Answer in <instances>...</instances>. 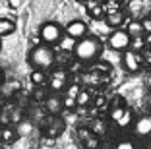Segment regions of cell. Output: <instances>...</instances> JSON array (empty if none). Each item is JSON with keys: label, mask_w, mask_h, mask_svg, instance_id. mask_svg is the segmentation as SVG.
<instances>
[{"label": "cell", "mask_w": 151, "mask_h": 149, "mask_svg": "<svg viewBox=\"0 0 151 149\" xmlns=\"http://www.w3.org/2000/svg\"><path fill=\"white\" fill-rule=\"evenodd\" d=\"M18 4H19V0H10V6H12V8H16Z\"/></svg>", "instance_id": "4dcf8cb0"}, {"label": "cell", "mask_w": 151, "mask_h": 149, "mask_svg": "<svg viewBox=\"0 0 151 149\" xmlns=\"http://www.w3.org/2000/svg\"><path fill=\"white\" fill-rule=\"evenodd\" d=\"M68 72L66 70H62V68H58V70H54L52 74H50V78L47 79V83H49V89L50 91H54V93H58V91H62V89H66L68 87Z\"/></svg>", "instance_id": "ba28073f"}, {"label": "cell", "mask_w": 151, "mask_h": 149, "mask_svg": "<svg viewBox=\"0 0 151 149\" xmlns=\"http://www.w3.org/2000/svg\"><path fill=\"white\" fill-rule=\"evenodd\" d=\"M139 22H142V27H143V35H145V33H151V16L139 19Z\"/></svg>", "instance_id": "d4e9b609"}, {"label": "cell", "mask_w": 151, "mask_h": 149, "mask_svg": "<svg viewBox=\"0 0 151 149\" xmlns=\"http://www.w3.org/2000/svg\"><path fill=\"white\" fill-rule=\"evenodd\" d=\"M147 149H151V141H149V143H147Z\"/></svg>", "instance_id": "d6a6232c"}, {"label": "cell", "mask_w": 151, "mask_h": 149, "mask_svg": "<svg viewBox=\"0 0 151 149\" xmlns=\"http://www.w3.org/2000/svg\"><path fill=\"white\" fill-rule=\"evenodd\" d=\"M142 64H143L142 53H136V50H130V48L122 53V66H124L126 72L136 74V72L142 70Z\"/></svg>", "instance_id": "8992f818"}, {"label": "cell", "mask_w": 151, "mask_h": 149, "mask_svg": "<svg viewBox=\"0 0 151 149\" xmlns=\"http://www.w3.org/2000/svg\"><path fill=\"white\" fill-rule=\"evenodd\" d=\"M105 132H107V124L103 122V120H95V122H93V134H95V136H99V134L103 136Z\"/></svg>", "instance_id": "7402d4cb"}, {"label": "cell", "mask_w": 151, "mask_h": 149, "mask_svg": "<svg viewBox=\"0 0 151 149\" xmlns=\"http://www.w3.org/2000/svg\"><path fill=\"white\" fill-rule=\"evenodd\" d=\"M116 149H134V143L132 141H120V143L116 145Z\"/></svg>", "instance_id": "83f0119b"}, {"label": "cell", "mask_w": 151, "mask_h": 149, "mask_svg": "<svg viewBox=\"0 0 151 149\" xmlns=\"http://www.w3.org/2000/svg\"><path fill=\"white\" fill-rule=\"evenodd\" d=\"M124 31L128 33L130 37H139V35H143L142 22H139V19H128V22H126V27H124Z\"/></svg>", "instance_id": "8fae6325"}, {"label": "cell", "mask_w": 151, "mask_h": 149, "mask_svg": "<svg viewBox=\"0 0 151 149\" xmlns=\"http://www.w3.org/2000/svg\"><path fill=\"white\" fill-rule=\"evenodd\" d=\"M0 137L10 143V141H14V137H16V130H14V128H4V130L0 132Z\"/></svg>", "instance_id": "44dd1931"}, {"label": "cell", "mask_w": 151, "mask_h": 149, "mask_svg": "<svg viewBox=\"0 0 151 149\" xmlns=\"http://www.w3.org/2000/svg\"><path fill=\"white\" fill-rule=\"evenodd\" d=\"M54 60H56V53L50 45H45V43H39L31 48L29 53V64L33 66V70H50L54 66Z\"/></svg>", "instance_id": "7a4b0ae2"}, {"label": "cell", "mask_w": 151, "mask_h": 149, "mask_svg": "<svg viewBox=\"0 0 151 149\" xmlns=\"http://www.w3.org/2000/svg\"><path fill=\"white\" fill-rule=\"evenodd\" d=\"M132 122V110H128V109H124V112H122V116L118 118V126H128V124Z\"/></svg>", "instance_id": "ffe728a7"}, {"label": "cell", "mask_w": 151, "mask_h": 149, "mask_svg": "<svg viewBox=\"0 0 151 149\" xmlns=\"http://www.w3.org/2000/svg\"><path fill=\"white\" fill-rule=\"evenodd\" d=\"M134 134L139 137L151 136V116H139L134 122Z\"/></svg>", "instance_id": "9c48e42d"}, {"label": "cell", "mask_w": 151, "mask_h": 149, "mask_svg": "<svg viewBox=\"0 0 151 149\" xmlns=\"http://www.w3.org/2000/svg\"><path fill=\"white\" fill-rule=\"evenodd\" d=\"M130 39L132 37L126 33L122 27H118V29H112L111 33H109V47L112 48V50H120V53H124V50H128L130 47Z\"/></svg>", "instance_id": "5b68a950"}, {"label": "cell", "mask_w": 151, "mask_h": 149, "mask_svg": "<svg viewBox=\"0 0 151 149\" xmlns=\"http://www.w3.org/2000/svg\"><path fill=\"white\" fill-rule=\"evenodd\" d=\"M80 85L78 83H70L68 85V93H66V97H72V99H76V97H78V93H80Z\"/></svg>", "instance_id": "603a6c76"}, {"label": "cell", "mask_w": 151, "mask_h": 149, "mask_svg": "<svg viewBox=\"0 0 151 149\" xmlns=\"http://www.w3.org/2000/svg\"><path fill=\"white\" fill-rule=\"evenodd\" d=\"M101 4H103V10H105V16H107V14H114V12H118V10H122L116 0H107V2H101Z\"/></svg>", "instance_id": "ac0fdd59"}, {"label": "cell", "mask_w": 151, "mask_h": 149, "mask_svg": "<svg viewBox=\"0 0 151 149\" xmlns=\"http://www.w3.org/2000/svg\"><path fill=\"white\" fill-rule=\"evenodd\" d=\"M0 79H2V68H0Z\"/></svg>", "instance_id": "836d02e7"}, {"label": "cell", "mask_w": 151, "mask_h": 149, "mask_svg": "<svg viewBox=\"0 0 151 149\" xmlns=\"http://www.w3.org/2000/svg\"><path fill=\"white\" fill-rule=\"evenodd\" d=\"M62 35H64V29L58 25L56 22H45L39 29L41 43L50 45V47H52V45H58V41L62 39Z\"/></svg>", "instance_id": "277c9868"}, {"label": "cell", "mask_w": 151, "mask_h": 149, "mask_svg": "<svg viewBox=\"0 0 151 149\" xmlns=\"http://www.w3.org/2000/svg\"><path fill=\"white\" fill-rule=\"evenodd\" d=\"M58 45H60V48H62L64 53H72V50H74L76 41L72 39V37H68V35H62V39L58 41Z\"/></svg>", "instance_id": "e0dca14e"}, {"label": "cell", "mask_w": 151, "mask_h": 149, "mask_svg": "<svg viewBox=\"0 0 151 149\" xmlns=\"http://www.w3.org/2000/svg\"><path fill=\"white\" fill-rule=\"evenodd\" d=\"M0 48H2V45H0Z\"/></svg>", "instance_id": "d590c367"}, {"label": "cell", "mask_w": 151, "mask_h": 149, "mask_svg": "<svg viewBox=\"0 0 151 149\" xmlns=\"http://www.w3.org/2000/svg\"><path fill=\"white\" fill-rule=\"evenodd\" d=\"M91 103V91L89 89H80L78 97H76V105L78 107H85Z\"/></svg>", "instance_id": "9a60e30c"}, {"label": "cell", "mask_w": 151, "mask_h": 149, "mask_svg": "<svg viewBox=\"0 0 151 149\" xmlns=\"http://www.w3.org/2000/svg\"><path fill=\"white\" fill-rule=\"evenodd\" d=\"M143 41H145V47H151V33H145V35H143Z\"/></svg>", "instance_id": "f546056e"}, {"label": "cell", "mask_w": 151, "mask_h": 149, "mask_svg": "<svg viewBox=\"0 0 151 149\" xmlns=\"http://www.w3.org/2000/svg\"><path fill=\"white\" fill-rule=\"evenodd\" d=\"M147 85H149V87H151V76H149V78H147Z\"/></svg>", "instance_id": "1f68e13d"}, {"label": "cell", "mask_w": 151, "mask_h": 149, "mask_svg": "<svg viewBox=\"0 0 151 149\" xmlns=\"http://www.w3.org/2000/svg\"><path fill=\"white\" fill-rule=\"evenodd\" d=\"M103 53V41L95 35H85L83 39H78L74 45L72 54L78 62H93Z\"/></svg>", "instance_id": "6da1fadb"}, {"label": "cell", "mask_w": 151, "mask_h": 149, "mask_svg": "<svg viewBox=\"0 0 151 149\" xmlns=\"http://www.w3.org/2000/svg\"><path fill=\"white\" fill-rule=\"evenodd\" d=\"M103 19H105V23H107L111 29H118L120 25H124V23H126V16H124L122 10H118V12H114V14H107Z\"/></svg>", "instance_id": "30bf717a"}, {"label": "cell", "mask_w": 151, "mask_h": 149, "mask_svg": "<svg viewBox=\"0 0 151 149\" xmlns=\"http://www.w3.org/2000/svg\"><path fill=\"white\" fill-rule=\"evenodd\" d=\"M16 31V22L10 18H0V37H8Z\"/></svg>", "instance_id": "4fadbf2b"}, {"label": "cell", "mask_w": 151, "mask_h": 149, "mask_svg": "<svg viewBox=\"0 0 151 149\" xmlns=\"http://www.w3.org/2000/svg\"><path fill=\"white\" fill-rule=\"evenodd\" d=\"M29 79H31V83L37 85V87H43V85H47V72L43 70H33L31 74H29Z\"/></svg>", "instance_id": "5bb4252c"}, {"label": "cell", "mask_w": 151, "mask_h": 149, "mask_svg": "<svg viewBox=\"0 0 151 149\" xmlns=\"http://www.w3.org/2000/svg\"><path fill=\"white\" fill-rule=\"evenodd\" d=\"M83 2H85V8H87V10H91L93 6L99 4V0H83Z\"/></svg>", "instance_id": "f1b7e54d"}, {"label": "cell", "mask_w": 151, "mask_h": 149, "mask_svg": "<svg viewBox=\"0 0 151 149\" xmlns=\"http://www.w3.org/2000/svg\"><path fill=\"white\" fill-rule=\"evenodd\" d=\"M122 112H124V107H112V110H111V118L114 120V122H118V118L122 116Z\"/></svg>", "instance_id": "cb8c5ba5"}, {"label": "cell", "mask_w": 151, "mask_h": 149, "mask_svg": "<svg viewBox=\"0 0 151 149\" xmlns=\"http://www.w3.org/2000/svg\"><path fill=\"white\" fill-rule=\"evenodd\" d=\"M87 12H89V16H91L95 22H97V19H103V18H105V10H103V4H101V2H99L97 6H93L91 10H87Z\"/></svg>", "instance_id": "d6986e66"}, {"label": "cell", "mask_w": 151, "mask_h": 149, "mask_svg": "<svg viewBox=\"0 0 151 149\" xmlns=\"http://www.w3.org/2000/svg\"><path fill=\"white\" fill-rule=\"evenodd\" d=\"M130 50H136V53H142L143 48H147L145 47V41H143V35H139V37H132L130 39Z\"/></svg>", "instance_id": "2e32d148"}, {"label": "cell", "mask_w": 151, "mask_h": 149, "mask_svg": "<svg viewBox=\"0 0 151 149\" xmlns=\"http://www.w3.org/2000/svg\"><path fill=\"white\" fill-rule=\"evenodd\" d=\"M45 107H47V112L50 114H56L64 109L62 107V97H47V101H45Z\"/></svg>", "instance_id": "7c38bea8"}, {"label": "cell", "mask_w": 151, "mask_h": 149, "mask_svg": "<svg viewBox=\"0 0 151 149\" xmlns=\"http://www.w3.org/2000/svg\"><path fill=\"white\" fill-rule=\"evenodd\" d=\"M122 12L126 19H143L151 14V0H124Z\"/></svg>", "instance_id": "3957f363"}, {"label": "cell", "mask_w": 151, "mask_h": 149, "mask_svg": "<svg viewBox=\"0 0 151 149\" xmlns=\"http://www.w3.org/2000/svg\"><path fill=\"white\" fill-rule=\"evenodd\" d=\"M64 35L72 37L74 41L83 39L85 35H89V25L85 22H81V19H72V22H68V25L64 27Z\"/></svg>", "instance_id": "52a82bcc"}, {"label": "cell", "mask_w": 151, "mask_h": 149, "mask_svg": "<svg viewBox=\"0 0 151 149\" xmlns=\"http://www.w3.org/2000/svg\"><path fill=\"white\" fill-rule=\"evenodd\" d=\"M85 143H87V149H97V137L91 134V136L87 137V140H83Z\"/></svg>", "instance_id": "484cf974"}, {"label": "cell", "mask_w": 151, "mask_h": 149, "mask_svg": "<svg viewBox=\"0 0 151 149\" xmlns=\"http://www.w3.org/2000/svg\"><path fill=\"white\" fill-rule=\"evenodd\" d=\"M80 2H83V0H80Z\"/></svg>", "instance_id": "e575fe53"}, {"label": "cell", "mask_w": 151, "mask_h": 149, "mask_svg": "<svg viewBox=\"0 0 151 149\" xmlns=\"http://www.w3.org/2000/svg\"><path fill=\"white\" fill-rule=\"evenodd\" d=\"M78 136H80V140H87V137L91 136V132H89L87 128H80V132H78Z\"/></svg>", "instance_id": "4316f807"}]
</instances>
